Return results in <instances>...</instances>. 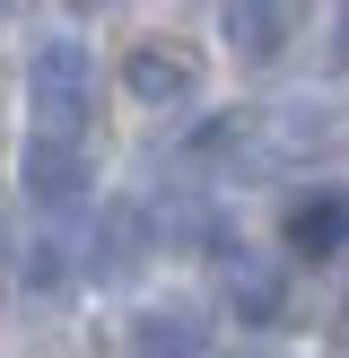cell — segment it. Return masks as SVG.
<instances>
[{
	"instance_id": "cell-1",
	"label": "cell",
	"mask_w": 349,
	"mask_h": 358,
	"mask_svg": "<svg viewBox=\"0 0 349 358\" xmlns=\"http://www.w3.org/2000/svg\"><path fill=\"white\" fill-rule=\"evenodd\" d=\"M27 105H35V122L52 140H79L87 105H96V52L70 44V35H44L27 52Z\"/></svg>"
},
{
	"instance_id": "cell-6",
	"label": "cell",
	"mask_w": 349,
	"mask_h": 358,
	"mask_svg": "<svg viewBox=\"0 0 349 358\" xmlns=\"http://www.w3.org/2000/svg\"><path fill=\"white\" fill-rule=\"evenodd\" d=\"M218 27H227V44H236L244 62H279V52H288V35H297V9H271V0H236Z\"/></svg>"
},
{
	"instance_id": "cell-8",
	"label": "cell",
	"mask_w": 349,
	"mask_h": 358,
	"mask_svg": "<svg viewBox=\"0 0 349 358\" xmlns=\"http://www.w3.org/2000/svg\"><path fill=\"white\" fill-rule=\"evenodd\" d=\"M271 140L288 157H323V149L349 140V114H332V105H279V114H271Z\"/></svg>"
},
{
	"instance_id": "cell-10",
	"label": "cell",
	"mask_w": 349,
	"mask_h": 358,
	"mask_svg": "<svg viewBox=\"0 0 349 358\" xmlns=\"http://www.w3.org/2000/svg\"><path fill=\"white\" fill-rule=\"evenodd\" d=\"M27 280H35V289H52V280H61V245H27Z\"/></svg>"
},
{
	"instance_id": "cell-7",
	"label": "cell",
	"mask_w": 349,
	"mask_h": 358,
	"mask_svg": "<svg viewBox=\"0 0 349 358\" xmlns=\"http://www.w3.org/2000/svg\"><path fill=\"white\" fill-rule=\"evenodd\" d=\"M341 245H349V201L341 192H314V201L288 210V254L323 262V254H341Z\"/></svg>"
},
{
	"instance_id": "cell-12",
	"label": "cell",
	"mask_w": 349,
	"mask_h": 358,
	"mask_svg": "<svg viewBox=\"0 0 349 358\" xmlns=\"http://www.w3.org/2000/svg\"><path fill=\"white\" fill-rule=\"evenodd\" d=\"M341 350H349V306H341Z\"/></svg>"
},
{
	"instance_id": "cell-11",
	"label": "cell",
	"mask_w": 349,
	"mask_h": 358,
	"mask_svg": "<svg viewBox=\"0 0 349 358\" xmlns=\"http://www.w3.org/2000/svg\"><path fill=\"white\" fill-rule=\"evenodd\" d=\"M332 35H341V44H332V62H341V70H349V9H341V17H332Z\"/></svg>"
},
{
	"instance_id": "cell-9",
	"label": "cell",
	"mask_w": 349,
	"mask_h": 358,
	"mask_svg": "<svg viewBox=\"0 0 349 358\" xmlns=\"http://www.w3.org/2000/svg\"><path fill=\"white\" fill-rule=\"evenodd\" d=\"M279 297H288V289H279V271H271V262H227V306H236L244 315V324H271V315H279Z\"/></svg>"
},
{
	"instance_id": "cell-4",
	"label": "cell",
	"mask_w": 349,
	"mask_h": 358,
	"mask_svg": "<svg viewBox=\"0 0 349 358\" xmlns=\"http://www.w3.org/2000/svg\"><path fill=\"white\" fill-rule=\"evenodd\" d=\"M201 350H209L201 306H149V315H131V358H201Z\"/></svg>"
},
{
	"instance_id": "cell-3",
	"label": "cell",
	"mask_w": 349,
	"mask_h": 358,
	"mask_svg": "<svg viewBox=\"0 0 349 358\" xmlns=\"http://www.w3.org/2000/svg\"><path fill=\"white\" fill-rule=\"evenodd\" d=\"M17 184H27L35 201H70V192L87 184V140H52V131H35L27 157H17Z\"/></svg>"
},
{
	"instance_id": "cell-2",
	"label": "cell",
	"mask_w": 349,
	"mask_h": 358,
	"mask_svg": "<svg viewBox=\"0 0 349 358\" xmlns=\"http://www.w3.org/2000/svg\"><path fill=\"white\" fill-rule=\"evenodd\" d=\"M122 87H131L140 105H192L201 96V52H184V44H131V62H122Z\"/></svg>"
},
{
	"instance_id": "cell-5",
	"label": "cell",
	"mask_w": 349,
	"mask_h": 358,
	"mask_svg": "<svg viewBox=\"0 0 349 358\" xmlns=\"http://www.w3.org/2000/svg\"><path fill=\"white\" fill-rule=\"evenodd\" d=\"M140 254H149V210L114 201V210L96 219V254H87V271H96V280H131Z\"/></svg>"
}]
</instances>
